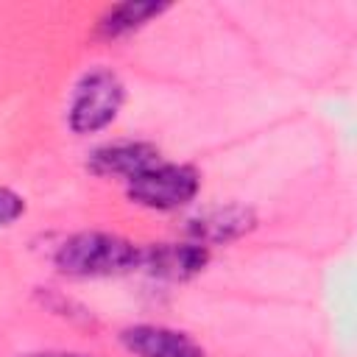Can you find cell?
Instances as JSON below:
<instances>
[{"instance_id": "6da1fadb", "label": "cell", "mask_w": 357, "mask_h": 357, "mask_svg": "<svg viewBox=\"0 0 357 357\" xmlns=\"http://www.w3.org/2000/svg\"><path fill=\"white\" fill-rule=\"evenodd\" d=\"M142 248L106 231H81L67 237L56 251V268L67 276H112L139 268Z\"/></svg>"}, {"instance_id": "7a4b0ae2", "label": "cell", "mask_w": 357, "mask_h": 357, "mask_svg": "<svg viewBox=\"0 0 357 357\" xmlns=\"http://www.w3.org/2000/svg\"><path fill=\"white\" fill-rule=\"evenodd\" d=\"M123 100H126V86L117 78V73L106 67H92L78 78L73 89L67 123L75 134L100 131L120 114Z\"/></svg>"}, {"instance_id": "3957f363", "label": "cell", "mask_w": 357, "mask_h": 357, "mask_svg": "<svg viewBox=\"0 0 357 357\" xmlns=\"http://www.w3.org/2000/svg\"><path fill=\"white\" fill-rule=\"evenodd\" d=\"M201 190V176L190 165H153L128 178V198L148 209H178Z\"/></svg>"}, {"instance_id": "277c9868", "label": "cell", "mask_w": 357, "mask_h": 357, "mask_svg": "<svg viewBox=\"0 0 357 357\" xmlns=\"http://www.w3.org/2000/svg\"><path fill=\"white\" fill-rule=\"evenodd\" d=\"M209 262V248L201 243H156L142 248L139 268H145L151 276L181 282L195 273H201Z\"/></svg>"}, {"instance_id": "5b68a950", "label": "cell", "mask_w": 357, "mask_h": 357, "mask_svg": "<svg viewBox=\"0 0 357 357\" xmlns=\"http://www.w3.org/2000/svg\"><path fill=\"white\" fill-rule=\"evenodd\" d=\"M123 346L134 357H204V349L178 329L159 324H137L123 329Z\"/></svg>"}, {"instance_id": "8992f818", "label": "cell", "mask_w": 357, "mask_h": 357, "mask_svg": "<svg viewBox=\"0 0 357 357\" xmlns=\"http://www.w3.org/2000/svg\"><path fill=\"white\" fill-rule=\"evenodd\" d=\"M159 165V151L151 142H109L100 145L89 153L86 167L95 176H123V178H134L142 170Z\"/></svg>"}, {"instance_id": "52a82bcc", "label": "cell", "mask_w": 357, "mask_h": 357, "mask_svg": "<svg viewBox=\"0 0 357 357\" xmlns=\"http://www.w3.org/2000/svg\"><path fill=\"white\" fill-rule=\"evenodd\" d=\"M257 226V218L248 206H218V209H206L195 218L187 220V234L192 237V243H201L209 248V243H229L237 240L243 234H248Z\"/></svg>"}, {"instance_id": "ba28073f", "label": "cell", "mask_w": 357, "mask_h": 357, "mask_svg": "<svg viewBox=\"0 0 357 357\" xmlns=\"http://www.w3.org/2000/svg\"><path fill=\"white\" fill-rule=\"evenodd\" d=\"M162 11H167V3H153V0H126L117 3L112 8H106V14L98 20V33L100 36H126L137 28H142L145 22H151L153 17H159Z\"/></svg>"}, {"instance_id": "9c48e42d", "label": "cell", "mask_w": 357, "mask_h": 357, "mask_svg": "<svg viewBox=\"0 0 357 357\" xmlns=\"http://www.w3.org/2000/svg\"><path fill=\"white\" fill-rule=\"evenodd\" d=\"M22 212H25L22 195L14 192V190H8V187H0V229L3 226H11Z\"/></svg>"}, {"instance_id": "30bf717a", "label": "cell", "mask_w": 357, "mask_h": 357, "mask_svg": "<svg viewBox=\"0 0 357 357\" xmlns=\"http://www.w3.org/2000/svg\"><path fill=\"white\" fill-rule=\"evenodd\" d=\"M22 357H84V354H73V351H33V354H22Z\"/></svg>"}]
</instances>
